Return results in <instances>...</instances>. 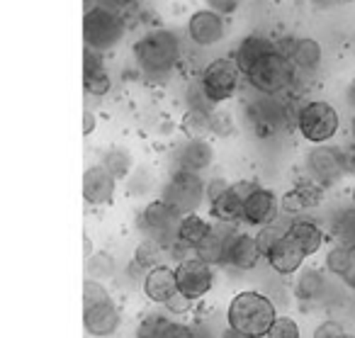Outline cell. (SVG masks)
<instances>
[{
    "label": "cell",
    "mask_w": 355,
    "mask_h": 338,
    "mask_svg": "<svg viewBox=\"0 0 355 338\" xmlns=\"http://www.w3.org/2000/svg\"><path fill=\"white\" fill-rule=\"evenodd\" d=\"M277 312L270 297L256 289H243L229 302L227 323L239 338H266Z\"/></svg>",
    "instance_id": "6da1fadb"
},
{
    "label": "cell",
    "mask_w": 355,
    "mask_h": 338,
    "mask_svg": "<svg viewBox=\"0 0 355 338\" xmlns=\"http://www.w3.org/2000/svg\"><path fill=\"white\" fill-rule=\"evenodd\" d=\"M134 61L148 76H166L180 61V42L171 30H151L134 44Z\"/></svg>",
    "instance_id": "7a4b0ae2"
},
{
    "label": "cell",
    "mask_w": 355,
    "mask_h": 338,
    "mask_svg": "<svg viewBox=\"0 0 355 338\" xmlns=\"http://www.w3.org/2000/svg\"><path fill=\"white\" fill-rule=\"evenodd\" d=\"M297 66L290 61V56L280 54V51H270V54L261 56L251 69L246 71V81L256 90L266 95H277L287 90L295 83Z\"/></svg>",
    "instance_id": "3957f363"
},
{
    "label": "cell",
    "mask_w": 355,
    "mask_h": 338,
    "mask_svg": "<svg viewBox=\"0 0 355 338\" xmlns=\"http://www.w3.org/2000/svg\"><path fill=\"white\" fill-rule=\"evenodd\" d=\"M297 127H300L302 137L314 146L329 144L338 134L340 127L338 110L331 103H324V100H311L297 115Z\"/></svg>",
    "instance_id": "277c9868"
},
{
    "label": "cell",
    "mask_w": 355,
    "mask_h": 338,
    "mask_svg": "<svg viewBox=\"0 0 355 338\" xmlns=\"http://www.w3.org/2000/svg\"><path fill=\"white\" fill-rule=\"evenodd\" d=\"M124 22L119 12L110 10L105 6H93L83 15V40L85 47L95 51H107L122 40Z\"/></svg>",
    "instance_id": "5b68a950"
},
{
    "label": "cell",
    "mask_w": 355,
    "mask_h": 338,
    "mask_svg": "<svg viewBox=\"0 0 355 338\" xmlns=\"http://www.w3.org/2000/svg\"><path fill=\"white\" fill-rule=\"evenodd\" d=\"M163 200L178 212V214H195L202 200L207 197V187H205L200 173L193 171H175L168 178L166 187H163Z\"/></svg>",
    "instance_id": "8992f818"
},
{
    "label": "cell",
    "mask_w": 355,
    "mask_h": 338,
    "mask_svg": "<svg viewBox=\"0 0 355 338\" xmlns=\"http://www.w3.org/2000/svg\"><path fill=\"white\" fill-rule=\"evenodd\" d=\"M243 71L234 59H214L205 66L202 76H200V85H202L205 95L209 98L212 105H219L224 100L234 98L239 90V81H241Z\"/></svg>",
    "instance_id": "52a82bcc"
},
{
    "label": "cell",
    "mask_w": 355,
    "mask_h": 338,
    "mask_svg": "<svg viewBox=\"0 0 355 338\" xmlns=\"http://www.w3.org/2000/svg\"><path fill=\"white\" fill-rule=\"evenodd\" d=\"M178 289L193 302L202 299L214 287V265L205 263L198 255H188L175 265Z\"/></svg>",
    "instance_id": "ba28073f"
},
{
    "label": "cell",
    "mask_w": 355,
    "mask_h": 338,
    "mask_svg": "<svg viewBox=\"0 0 355 338\" xmlns=\"http://www.w3.org/2000/svg\"><path fill=\"white\" fill-rule=\"evenodd\" d=\"M306 168L314 176V183H319V185H334V183H338L348 173L345 149L319 144L306 156Z\"/></svg>",
    "instance_id": "9c48e42d"
},
{
    "label": "cell",
    "mask_w": 355,
    "mask_h": 338,
    "mask_svg": "<svg viewBox=\"0 0 355 338\" xmlns=\"http://www.w3.org/2000/svg\"><path fill=\"white\" fill-rule=\"evenodd\" d=\"M141 219H144V229H146L151 236H158V239H163L166 244L178 241V229H180L183 214H178L163 197L161 200L148 202Z\"/></svg>",
    "instance_id": "30bf717a"
},
{
    "label": "cell",
    "mask_w": 355,
    "mask_h": 338,
    "mask_svg": "<svg viewBox=\"0 0 355 338\" xmlns=\"http://www.w3.org/2000/svg\"><path fill=\"white\" fill-rule=\"evenodd\" d=\"M188 37L195 47H214L224 40V15L214 10H198L188 20Z\"/></svg>",
    "instance_id": "8fae6325"
},
{
    "label": "cell",
    "mask_w": 355,
    "mask_h": 338,
    "mask_svg": "<svg viewBox=\"0 0 355 338\" xmlns=\"http://www.w3.org/2000/svg\"><path fill=\"white\" fill-rule=\"evenodd\" d=\"M280 200L275 197V192L266 190V187H256L253 190L251 197H246V202H243V219L248 226H266L270 224V221L277 219V214H280Z\"/></svg>",
    "instance_id": "7c38bea8"
},
{
    "label": "cell",
    "mask_w": 355,
    "mask_h": 338,
    "mask_svg": "<svg viewBox=\"0 0 355 338\" xmlns=\"http://www.w3.org/2000/svg\"><path fill=\"white\" fill-rule=\"evenodd\" d=\"M117 190V178L100 163V166H90L83 173V197L88 205L103 207L110 205Z\"/></svg>",
    "instance_id": "4fadbf2b"
},
{
    "label": "cell",
    "mask_w": 355,
    "mask_h": 338,
    "mask_svg": "<svg viewBox=\"0 0 355 338\" xmlns=\"http://www.w3.org/2000/svg\"><path fill=\"white\" fill-rule=\"evenodd\" d=\"M214 161V149L205 139H185L175 149V171H193L202 173Z\"/></svg>",
    "instance_id": "5bb4252c"
},
{
    "label": "cell",
    "mask_w": 355,
    "mask_h": 338,
    "mask_svg": "<svg viewBox=\"0 0 355 338\" xmlns=\"http://www.w3.org/2000/svg\"><path fill=\"white\" fill-rule=\"evenodd\" d=\"M83 323L85 331L95 338H107L117 333L119 323H122V314L112 304V299L105 304H95V307L83 309Z\"/></svg>",
    "instance_id": "9a60e30c"
},
{
    "label": "cell",
    "mask_w": 355,
    "mask_h": 338,
    "mask_svg": "<svg viewBox=\"0 0 355 338\" xmlns=\"http://www.w3.org/2000/svg\"><path fill=\"white\" fill-rule=\"evenodd\" d=\"M178 292V278L175 270L168 265H156V268L144 273V294L148 302L153 304H166L173 294Z\"/></svg>",
    "instance_id": "2e32d148"
},
{
    "label": "cell",
    "mask_w": 355,
    "mask_h": 338,
    "mask_svg": "<svg viewBox=\"0 0 355 338\" xmlns=\"http://www.w3.org/2000/svg\"><path fill=\"white\" fill-rule=\"evenodd\" d=\"M263 258V251L258 246L256 236H248L243 231H234L229 236V248H227V263L239 270H253L258 260Z\"/></svg>",
    "instance_id": "e0dca14e"
},
{
    "label": "cell",
    "mask_w": 355,
    "mask_h": 338,
    "mask_svg": "<svg viewBox=\"0 0 355 338\" xmlns=\"http://www.w3.org/2000/svg\"><path fill=\"white\" fill-rule=\"evenodd\" d=\"M234 234V224H212V231L202 239V244L195 248V255L202 258L209 265H222L227 263V248H229V236Z\"/></svg>",
    "instance_id": "ac0fdd59"
},
{
    "label": "cell",
    "mask_w": 355,
    "mask_h": 338,
    "mask_svg": "<svg viewBox=\"0 0 355 338\" xmlns=\"http://www.w3.org/2000/svg\"><path fill=\"white\" fill-rule=\"evenodd\" d=\"M304 258H306V253L290 239H285L277 248H272L270 253L266 255V260L270 263V268L280 275L297 273V270L302 268V263H304Z\"/></svg>",
    "instance_id": "d6986e66"
},
{
    "label": "cell",
    "mask_w": 355,
    "mask_h": 338,
    "mask_svg": "<svg viewBox=\"0 0 355 338\" xmlns=\"http://www.w3.org/2000/svg\"><path fill=\"white\" fill-rule=\"evenodd\" d=\"M275 49H277V42H270V40H266V37L251 35L239 44L236 51H234V61H236L239 69H241L243 76H246V71L251 69L261 56L270 54V51H275Z\"/></svg>",
    "instance_id": "ffe728a7"
},
{
    "label": "cell",
    "mask_w": 355,
    "mask_h": 338,
    "mask_svg": "<svg viewBox=\"0 0 355 338\" xmlns=\"http://www.w3.org/2000/svg\"><path fill=\"white\" fill-rule=\"evenodd\" d=\"M171 258V244H166L158 236H148L134 251V263L141 270H151L156 265H163V260Z\"/></svg>",
    "instance_id": "44dd1931"
},
{
    "label": "cell",
    "mask_w": 355,
    "mask_h": 338,
    "mask_svg": "<svg viewBox=\"0 0 355 338\" xmlns=\"http://www.w3.org/2000/svg\"><path fill=\"white\" fill-rule=\"evenodd\" d=\"M287 239L295 241L306 255H314V253H319L321 246H324V231H321L314 221L297 219V221H292Z\"/></svg>",
    "instance_id": "7402d4cb"
},
{
    "label": "cell",
    "mask_w": 355,
    "mask_h": 338,
    "mask_svg": "<svg viewBox=\"0 0 355 338\" xmlns=\"http://www.w3.org/2000/svg\"><path fill=\"white\" fill-rule=\"evenodd\" d=\"M209 214L222 224H236L239 219H243V200L234 192V187H229L224 195L209 202Z\"/></svg>",
    "instance_id": "603a6c76"
},
{
    "label": "cell",
    "mask_w": 355,
    "mask_h": 338,
    "mask_svg": "<svg viewBox=\"0 0 355 338\" xmlns=\"http://www.w3.org/2000/svg\"><path fill=\"white\" fill-rule=\"evenodd\" d=\"M290 61L300 71H316L321 66V47L314 37H300L292 47Z\"/></svg>",
    "instance_id": "cb8c5ba5"
},
{
    "label": "cell",
    "mask_w": 355,
    "mask_h": 338,
    "mask_svg": "<svg viewBox=\"0 0 355 338\" xmlns=\"http://www.w3.org/2000/svg\"><path fill=\"white\" fill-rule=\"evenodd\" d=\"M212 231V224L209 221H205L202 217H198V212L195 214H185L183 219H180V229H178V241L183 246H188L190 251H195L200 244H202L205 236Z\"/></svg>",
    "instance_id": "d4e9b609"
},
{
    "label": "cell",
    "mask_w": 355,
    "mask_h": 338,
    "mask_svg": "<svg viewBox=\"0 0 355 338\" xmlns=\"http://www.w3.org/2000/svg\"><path fill=\"white\" fill-rule=\"evenodd\" d=\"M183 132L188 139H205L214 132V115L202 108H190L183 117Z\"/></svg>",
    "instance_id": "484cf974"
},
{
    "label": "cell",
    "mask_w": 355,
    "mask_h": 338,
    "mask_svg": "<svg viewBox=\"0 0 355 338\" xmlns=\"http://www.w3.org/2000/svg\"><path fill=\"white\" fill-rule=\"evenodd\" d=\"M324 289H326V280L321 275V270L304 268L295 282V297L302 299V302H314V299H319L324 294Z\"/></svg>",
    "instance_id": "4316f807"
},
{
    "label": "cell",
    "mask_w": 355,
    "mask_h": 338,
    "mask_svg": "<svg viewBox=\"0 0 355 338\" xmlns=\"http://www.w3.org/2000/svg\"><path fill=\"white\" fill-rule=\"evenodd\" d=\"M290 226H292V219H287V217H277L275 221L261 226V231H258L256 239H258V246H261L263 255H268L272 248H277V246L287 239V234H290Z\"/></svg>",
    "instance_id": "83f0119b"
},
{
    "label": "cell",
    "mask_w": 355,
    "mask_h": 338,
    "mask_svg": "<svg viewBox=\"0 0 355 338\" xmlns=\"http://www.w3.org/2000/svg\"><path fill=\"white\" fill-rule=\"evenodd\" d=\"M171 323V319L163 314H146L137 326V338H166Z\"/></svg>",
    "instance_id": "f1b7e54d"
},
{
    "label": "cell",
    "mask_w": 355,
    "mask_h": 338,
    "mask_svg": "<svg viewBox=\"0 0 355 338\" xmlns=\"http://www.w3.org/2000/svg\"><path fill=\"white\" fill-rule=\"evenodd\" d=\"M83 88H85V93L93 95V98H105V95L112 90V78H110L107 69L83 74Z\"/></svg>",
    "instance_id": "f546056e"
},
{
    "label": "cell",
    "mask_w": 355,
    "mask_h": 338,
    "mask_svg": "<svg viewBox=\"0 0 355 338\" xmlns=\"http://www.w3.org/2000/svg\"><path fill=\"white\" fill-rule=\"evenodd\" d=\"M103 166L107 168L117 180H122V178H127L129 171H132V156H129L124 149H110L103 156Z\"/></svg>",
    "instance_id": "4dcf8cb0"
},
{
    "label": "cell",
    "mask_w": 355,
    "mask_h": 338,
    "mask_svg": "<svg viewBox=\"0 0 355 338\" xmlns=\"http://www.w3.org/2000/svg\"><path fill=\"white\" fill-rule=\"evenodd\" d=\"M348 263H350V246H334V248L326 253V268H329L331 275H338L343 278V273L348 270Z\"/></svg>",
    "instance_id": "1f68e13d"
},
{
    "label": "cell",
    "mask_w": 355,
    "mask_h": 338,
    "mask_svg": "<svg viewBox=\"0 0 355 338\" xmlns=\"http://www.w3.org/2000/svg\"><path fill=\"white\" fill-rule=\"evenodd\" d=\"M110 302V292L100 280L95 278H88L83 282V309L88 307H95V304H105Z\"/></svg>",
    "instance_id": "d6a6232c"
},
{
    "label": "cell",
    "mask_w": 355,
    "mask_h": 338,
    "mask_svg": "<svg viewBox=\"0 0 355 338\" xmlns=\"http://www.w3.org/2000/svg\"><path fill=\"white\" fill-rule=\"evenodd\" d=\"M266 338H302L300 323L292 316H277Z\"/></svg>",
    "instance_id": "836d02e7"
},
{
    "label": "cell",
    "mask_w": 355,
    "mask_h": 338,
    "mask_svg": "<svg viewBox=\"0 0 355 338\" xmlns=\"http://www.w3.org/2000/svg\"><path fill=\"white\" fill-rule=\"evenodd\" d=\"M88 273L100 278H112L114 275V260L107 253H95L93 258H88Z\"/></svg>",
    "instance_id": "e575fe53"
},
{
    "label": "cell",
    "mask_w": 355,
    "mask_h": 338,
    "mask_svg": "<svg viewBox=\"0 0 355 338\" xmlns=\"http://www.w3.org/2000/svg\"><path fill=\"white\" fill-rule=\"evenodd\" d=\"M280 207H282V212L285 214H300V212H306L309 207H306V202H304V197H302V192L297 190H290V192H285V195L280 197Z\"/></svg>",
    "instance_id": "d590c367"
},
{
    "label": "cell",
    "mask_w": 355,
    "mask_h": 338,
    "mask_svg": "<svg viewBox=\"0 0 355 338\" xmlns=\"http://www.w3.org/2000/svg\"><path fill=\"white\" fill-rule=\"evenodd\" d=\"M163 307L168 309V314H185V312H190V307H193V299L190 297H185L180 289H178L175 294H173L171 299H168Z\"/></svg>",
    "instance_id": "8d00e7d4"
},
{
    "label": "cell",
    "mask_w": 355,
    "mask_h": 338,
    "mask_svg": "<svg viewBox=\"0 0 355 338\" xmlns=\"http://www.w3.org/2000/svg\"><path fill=\"white\" fill-rule=\"evenodd\" d=\"M343 326H340L338 321H324L319 323V326L314 328V333H311V338H340L343 336Z\"/></svg>",
    "instance_id": "74e56055"
},
{
    "label": "cell",
    "mask_w": 355,
    "mask_h": 338,
    "mask_svg": "<svg viewBox=\"0 0 355 338\" xmlns=\"http://www.w3.org/2000/svg\"><path fill=\"white\" fill-rule=\"evenodd\" d=\"M241 6V0H207V8L219 15H234Z\"/></svg>",
    "instance_id": "f35d334b"
},
{
    "label": "cell",
    "mask_w": 355,
    "mask_h": 338,
    "mask_svg": "<svg viewBox=\"0 0 355 338\" xmlns=\"http://www.w3.org/2000/svg\"><path fill=\"white\" fill-rule=\"evenodd\" d=\"M232 187V183L229 180H224V178H214L212 183L207 185V200L212 202V200H217L219 195H224V192Z\"/></svg>",
    "instance_id": "ab89813d"
},
{
    "label": "cell",
    "mask_w": 355,
    "mask_h": 338,
    "mask_svg": "<svg viewBox=\"0 0 355 338\" xmlns=\"http://www.w3.org/2000/svg\"><path fill=\"white\" fill-rule=\"evenodd\" d=\"M166 338H195V331L190 326H185V323H178L173 321L171 328H168Z\"/></svg>",
    "instance_id": "60d3db41"
},
{
    "label": "cell",
    "mask_w": 355,
    "mask_h": 338,
    "mask_svg": "<svg viewBox=\"0 0 355 338\" xmlns=\"http://www.w3.org/2000/svg\"><path fill=\"white\" fill-rule=\"evenodd\" d=\"M232 187H234V192H236V195L246 202V197H251L253 190H256L258 185H253L251 180H239V183H232Z\"/></svg>",
    "instance_id": "b9f144b4"
},
{
    "label": "cell",
    "mask_w": 355,
    "mask_h": 338,
    "mask_svg": "<svg viewBox=\"0 0 355 338\" xmlns=\"http://www.w3.org/2000/svg\"><path fill=\"white\" fill-rule=\"evenodd\" d=\"M340 280H343L348 287L355 289V244H350V263H348V270H345Z\"/></svg>",
    "instance_id": "7bdbcfd3"
},
{
    "label": "cell",
    "mask_w": 355,
    "mask_h": 338,
    "mask_svg": "<svg viewBox=\"0 0 355 338\" xmlns=\"http://www.w3.org/2000/svg\"><path fill=\"white\" fill-rule=\"evenodd\" d=\"M95 127H98V117H95L93 110L85 108V112H83V134L85 137H90V134L95 132Z\"/></svg>",
    "instance_id": "ee69618b"
},
{
    "label": "cell",
    "mask_w": 355,
    "mask_h": 338,
    "mask_svg": "<svg viewBox=\"0 0 355 338\" xmlns=\"http://www.w3.org/2000/svg\"><path fill=\"white\" fill-rule=\"evenodd\" d=\"M98 6H105V8H110V10L119 12L124 6H127V0H98Z\"/></svg>",
    "instance_id": "f6af8a7d"
},
{
    "label": "cell",
    "mask_w": 355,
    "mask_h": 338,
    "mask_svg": "<svg viewBox=\"0 0 355 338\" xmlns=\"http://www.w3.org/2000/svg\"><path fill=\"white\" fill-rule=\"evenodd\" d=\"M345 158H348V171L355 173V139H353V146L345 149Z\"/></svg>",
    "instance_id": "bcb514c9"
},
{
    "label": "cell",
    "mask_w": 355,
    "mask_h": 338,
    "mask_svg": "<svg viewBox=\"0 0 355 338\" xmlns=\"http://www.w3.org/2000/svg\"><path fill=\"white\" fill-rule=\"evenodd\" d=\"M83 253H85V260H88V258H93V244H90V239H88V236H83Z\"/></svg>",
    "instance_id": "7dc6e473"
},
{
    "label": "cell",
    "mask_w": 355,
    "mask_h": 338,
    "mask_svg": "<svg viewBox=\"0 0 355 338\" xmlns=\"http://www.w3.org/2000/svg\"><path fill=\"white\" fill-rule=\"evenodd\" d=\"M350 197H353V205H355V185H353V192H350Z\"/></svg>",
    "instance_id": "c3c4849f"
},
{
    "label": "cell",
    "mask_w": 355,
    "mask_h": 338,
    "mask_svg": "<svg viewBox=\"0 0 355 338\" xmlns=\"http://www.w3.org/2000/svg\"><path fill=\"white\" fill-rule=\"evenodd\" d=\"M340 338H355V336H350V333H343V336H340Z\"/></svg>",
    "instance_id": "681fc988"
},
{
    "label": "cell",
    "mask_w": 355,
    "mask_h": 338,
    "mask_svg": "<svg viewBox=\"0 0 355 338\" xmlns=\"http://www.w3.org/2000/svg\"><path fill=\"white\" fill-rule=\"evenodd\" d=\"M353 139H355V117H353Z\"/></svg>",
    "instance_id": "f907efd6"
}]
</instances>
